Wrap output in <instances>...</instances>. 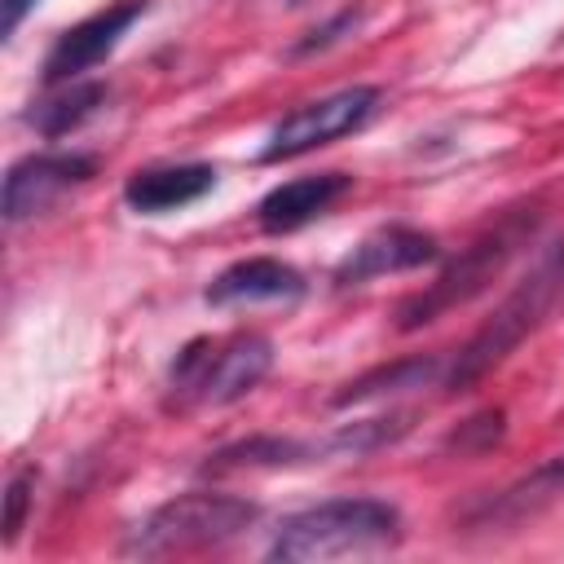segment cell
Masks as SVG:
<instances>
[{"instance_id": "1", "label": "cell", "mask_w": 564, "mask_h": 564, "mask_svg": "<svg viewBox=\"0 0 564 564\" xmlns=\"http://www.w3.org/2000/svg\"><path fill=\"white\" fill-rule=\"evenodd\" d=\"M564 308V238H555L551 247H542V256L533 260V269L498 300V308L476 326V335L458 348L445 388L449 392H467L476 388L489 370H498L533 330H542L555 313Z\"/></svg>"}, {"instance_id": "2", "label": "cell", "mask_w": 564, "mask_h": 564, "mask_svg": "<svg viewBox=\"0 0 564 564\" xmlns=\"http://www.w3.org/2000/svg\"><path fill=\"white\" fill-rule=\"evenodd\" d=\"M401 542V511L383 498H330L278 520L269 560L278 564H308L335 555L383 551Z\"/></svg>"}, {"instance_id": "3", "label": "cell", "mask_w": 564, "mask_h": 564, "mask_svg": "<svg viewBox=\"0 0 564 564\" xmlns=\"http://www.w3.org/2000/svg\"><path fill=\"white\" fill-rule=\"evenodd\" d=\"M538 220H542L538 207H511L507 216H498V225H489L480 238H471L423 291H414V295L401 300V308H397V330L410 335V330H419V326H427V322H436V317H445V313L471 304V300L507 269V260H511L520 247L533 242Z\"/></svg>"}, {"instance_id": "4", "label": "cell", "mask_w": 564, "mask_h": 564, "mask_svg": "<svg viewBox=\"0 0 564 564\" xmlns=\"http://www.w3.org/2000/svg\"><path fill=\"white\" fill-rule=\"evenodd\" d=\"M273 366V344L260 330H234V335H198L189 339L172 370L167 392L176 410L189 405H229L247 397Z\"/></svg>"}, {"instance_id": "5", "label": "cell", "mask_w": 564, "mask_h": 564, "mask_svg": "<svg viewBox=\"0 0 564 564\" xmlns=\"http://www.w3.org/2000/svg\"><path fill=\"white\" fill-rule=\"evenodd\" d=\"M260 520V507L238 494H216V489H194L176 494L163 507H154L128 538V551L141 560H163V555H189V551H212L234 538H242Z\"/></svg>"}, {"instance_id": "6", "label": "cell", "mask_w": 564, "mask_h": 564, "mask_svg": "<svg viewBox=\"0 0 564 564\" xmlns=\"http://www.w3.org/2000/svg\"><path fill=\"white\" fill-rule=\"evenodd\" d=\"M383 93L370 88V84H352V88H339L330 97H317V101H304L295 106L264 141L260 150V163H282V159H300L317 145H330L357 128H366L379 110Z\"/></svg>"}, {"instance_id": "7", "label": "cell", "mask_w": 564, "mask_h": 564, "mask_svg": "<svg viewBox=\"0 0 564 564\" xmlns=\"http://www.w3.org/2000/svg\"><path fill=\"white\" fill-rule=\"evenodd\" d=\"M145 9H150V0H115V4L97 9V13H88L84 22L66 26V31L53 40V48L44 53V66H40L44 88L70 84V79H79L84 70L101 66V62L119 48V40L145 18Z\"/></svg>"}, {"instance_id": "8", "label": "cell", "mask_w": 564, "mask_h": 564, "mask_svg": "<svg viewBox=\"0 0 564 564\" xmlns=\"http://www.w3.org/2000/svg\"><path fill=\"white\" fill-rule=\"evenodd\" d=\"M93 176H97V159L93 154H75V150L26 154L4 172V220L18 225L26 216H40L66 189H75V185H84Z\"/></svg>"}, {"instance_id": "9", "label": "cell", "mask_w": 564, "mask_h": 564, "mask_svg": "<svg viewBox=\"0 0 564 564\" xmlns=\"http://www.w3.org/2000/svg\"><path fill=\"white\" fill-rule=\"evenodd\" d=\"M432 260H441V247L432 234L410 229V225H379L335 264L330 282H335V291H348V286H366L370 278L405 273V269H419Z\"/></svg>"}, {"instance_id": "10", "label": "cell", "mask_w": 564, "mask_h": 564, "mask_svg": "<svg viewBox=\"0 0 564 564\" xmlns=\"http://www.w3.org/2000/svg\"><path fill=\"white\" fill-rule=\"evenodd\" d=\"M348 189H352V176H348V172H308V176L282 181V185H273V189L260 198L256 225H260L264 234H295V229H304L308 220L326 216Z\"/></svg>"}, {"instance_id": "11", "label": "cell", "mask_w": 564, "mask_h": 564, "mask_svg": "<svg viewBox=\"0 0 564 564\" xmlns=\"http://www.w3.org/2000/svg\"><path fill=\"white\" fill-rule=\"evenodd\" d=\"M308 291L304 273L286 260L273 256H247L229 269H220L207 286V304L229 308V304H291Z\"/></svg>"}, {"instance_id": "12", "label": "cell", "mask_w": 564, "mask_h": 564, "mask_svg": "<svg viewBox=\"0 0 564 564\" xmlns=\"http://www.w3.org/2000/svg\"><path fill=\"white\" fill-rule=\"evenodd\" d=\"M212 189H216V167L212 163H163V167L132 172L123 181V203L141 216H163V212L198 203Z\"/></svg>"}, {"instance_id": "13", "label": "cell", "mask_w": 564, "mask_h": 564, "mask_svg": "<svg viewBox=\"0 0 564 564\" xmlns=\"http://www.w3.org/2000/svg\"><path fill=\"white\" fill-rule=\"evenodd\" d=\"M106 101H110V88H106L101 79H70V84H57V88H48L44 97H35L22 119H26L40 137L57 141V137L75 132L79 123H88Z\"/></svg>"}, {"instance_id": "14", "label": "cell", "mask_w": 564, "mask_h": 564, "mask_svg": "<svg viewBox=\"0 0 564 564\" xmlns=\"http://www.w3.org/2000/svg\"><path fill=\"white\" fill-rule=\"evenodd\" d=\"M555 498H564V454H555L551 463H542V467H533L524 480H516V485H507L494 502H485V507H476L471 511V520H480V524H502V520H520V516H533V511H542L546 502H555Z\"/></svg>"}, {"instance_id": "15", "label": "cell", "mask_w": 564, "mask_h": 564, "mask_svg": "<svg viewBox=\"0 0 564 564\" xmlns=\"http://www.w3.org/2000/svg\"><path fill=\"white\" fill-rule=\"evenodd\" d=\"M441 375V357L427 352V357H401V361H388V366H375L357 379H348L330 405L335 410H348V405H361V401H375V397H388V392H405V388H423Z\"/></svg>"}, {"instance_id": "16", "label": "cell", "mask_w": 564, "mask_h": 564, "mask_svg": "<svg viewBox=\"0 0 564 564\" xmlns=\"http://www.w3.org/2000/svg\"><path fill=\"white\" fill-rule=\"evenodd\" d=\"M357 22H361V9H339V13H335V18H326L322 26L304 31V40H295V44H291V57H308V53H322V48L339 44L344 35H352V31H357Z\"/></svg>"}, {"instance_id": "17", "label": "cell", "mask_w": 564, "mask_h": 564, "mask_svg": "<svg viewBox=\"0 0 564 564\" xmlns=\"http://www.w3.org/2000/svg\"><path fill=\"white\" fill-rule=\"evenodd\" d=\"M31 489H35V476L31 471H18L4 489V542L13 546L18 533L26 529V507H31Z\"/></svg>"}, {"instance_id": "18", "label": "cell", "mask_w": 564, "mask_h": 564, "mask_svg": "<svg viewBox=\"0 0 564 564\" xmlns=\"http://www.w3.org/2000/svg\"><path fill=\"white\" fill-rule=\"evenodd\" d=\"M35 4H40V0H0V35L9 40V35L22 26V18H26Z\"/></svg>"}]
</instances>
